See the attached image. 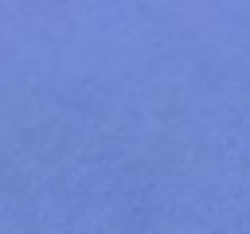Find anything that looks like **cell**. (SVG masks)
Listing matches in <instances>:
<instances>
[]
</instances>
